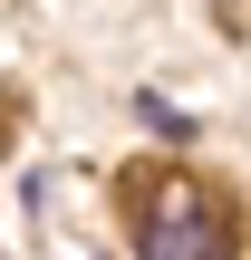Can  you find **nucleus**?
<instances>
[{
    "instance_id": "1",
    "label": "nucleus",
    "mask_w": 251,
    "mask_h": 260,
    "mask_svg": "<svg viewBox=\"0 0 251 260\" xmlns=\"http://www.w3.org/2000/svg\"><path fill=\"white\" fill-rule=\"evenodd\" d=\"M135 251L145 260H232V203L213 183H155L135 212Z\"/></svg>"
}]
</instances>
